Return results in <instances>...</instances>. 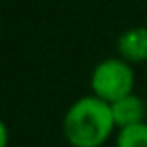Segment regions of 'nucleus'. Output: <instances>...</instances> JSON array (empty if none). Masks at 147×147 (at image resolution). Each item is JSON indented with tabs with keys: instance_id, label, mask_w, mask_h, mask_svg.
Listing matches in <instances>:
<instances>
[{
	"instance_id": "f257e3e1",
	"label": "nucleus",
	"mask_w": 147,
	"mask_h": 147,
	"mask_svg": "<svg viewBox=\"0 0 147 147\" xmlns=\"http://www.w3.org/2000/svg\"><path fill=\"white\" fill-rule=\"evenodd\" d=\"M117 131L111 105L93 93L71 103L63 117V137L71 147H103Z\"/></svg>"
},
{
	"instance_id": "f03ea898",
	"label": "nucleus",
	"mask_w": 147,
	"mask_h": 147,
	"mask_svg": "<svg viewBox=\"0 0 147 147\" xmlns=\"http://www.w3.org/2000/svg\"><path fill=\"white\" fill-rule=\"evenodd\" d=\"M89 87L95 97L111 105L121 97L135 93V69L121 57L103 59L93 67Z\"/></svg>"
},
{
	"instance_id": "423d86ee",
	"label": "nucleus",
	"mask_w": 147,
	"mask_h": 147,
	"mask_svg": "<svg viewBox=\"0 0 147 147\" xmlns=\"http://www.w3.org/2000/svg\"><path fill=\"white\" fill-rule=\"evenodd\" d=\"M10 143V137H8V125L2 123L0 125V147H8Z\"/></svg>"
},
{
	"instance_id": "39448f33",
	"label": "nucleus",
	"mask_w": 147,
	"mask_h": 147,
	"mask_svg": "<svg viewBox=\"0 0 147 147\" xmlns=\"http://www.w3.org/2000/svg\"><path fill=\"white\" fill-rule=\"evenodd\" d=\"M115 147H147V121L125 129H117Z\"/></svg>"
},
{
	"instance_id": "20e7f679",
	"label": "nucleus",
	"mask_w": 147,
	"mask_h": 147,
	"mask_svg": "<svg viewBox=\"0 0 147 147\" xmlns=\"http://www.w3.org/2000/svg\"><path fill=\"white\" fill-rule=\"evenodd\" d=\"M111 113L117 129H125L131 125H139L147 121V103L137 93L125 95L119 101L111 103Z\"/></svg>"
},
{
	"instance_id": "7ed1b4c3",
	"label": "nucleus",
	"mask_w": 147,
	"mask_h": 147,
	"mask_svg": "<svg viewBox=\"0 0 147 147\" xmlns=\"http://www.w3.org/2000/svg\"><path fill=\"white\" fill-rule=\"evenodd\" d=\"M117 57L137 67L147 63V26H131L117 38Z\"/></svg>"
}]
</instances>
